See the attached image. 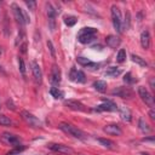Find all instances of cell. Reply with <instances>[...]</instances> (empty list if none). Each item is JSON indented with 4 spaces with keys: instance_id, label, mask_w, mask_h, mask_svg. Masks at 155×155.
I'll return each mask as SVG.
<instances>
[{
    "instance_id": "6da1fadb",
    "label": "cell",
    "mask_w": 155,
    "mask_h": 155,
    "mask_svg": "<svg viewBox=\"0 0 155 155\" xmlns=\"http://www.w3.org/2000/svg\"><path fill=\"white\" fill-rule=\"evenodd\" d=\"M59 128H61L63 132L68 133L69 136H73L74 138H78V139H85V138H86V134H85L81 130H79L78 127L73 126L71 124L62 122V124L59 125Z\"/></svg>"
},
{
    "instance_id": "7a4b0ae2",
    "label": "cell",
    "mask_w": 155,
    "mask_h": 155,
    "mask_svg": "<svg viewBox=\"0 0 155 155\" xmlns=\"http://www.w3.org/2000/svg\"><path fill=\"white\" fill-rule=\"evenodd\" d=\"M111 21L115 30L117 33H122V19H121V12L120 8L115 5L111 6Z\"/></svg>"
},
{
    "instance_id": "3957f363",
    "label": "cell",
    "mask_w": 155,
    "mask_h": 155,
    "mask_svg": "<svg viewBox=\"0 0 155 155\" xmlns=\"http://www.w3.org/2000/svg\"><path fill=\"white\" fill-rule=\"evenodd\" d=\"M21 115H22L23 120H24L29 126H31V127H41V126H42V122H41L35 115H33L31 113H29V111H27V110H23V111H21Z\"/></svg>"
},
{
    "instance_id": "277c9868",
    "label": "cell",
    "mask_w": 155,
    "mask_h": 155,
    "mask_svg": "<svg viewBox=\"0 0 155 155\" xmlns=\"http://www.w3.org/2000/svg\"><path fill=\"white\" fill-rule=\"evenodd\" d=\"M138 94H139L140 99H142L148 107H151V108L154 107V98H153L151 93H150L145 87L139 86V87H138Z\"/></svg>"
},
{
    "instance_id": "5b68a950",
    "label": "cell",
    "mask_w": 155,
    "mask_h": 155,
    "mask_svg": "<svg viewBox=\"0 0 155 155\" xmlns=\"http://www.w3.org/2000/svg\"><path fill=\"white\" fill-rule=\"evenodd\" d=\"M111 94L113 96H116V97H121V98H132L133 97V91L130 88V87H124V86H119L116 88H114L111 91Z\"/></svg>"
},
{
    "instance_id": "8992f818",
    "label": "cell",
    "mask_w": 155,
    "mask_h": 155,
    "mask_svg": "<svg viewBox=\"0 0 155 155\" xmlns=\"http://www.w3.org/2000/svg\"><path fill=\"white\" fill-rule=\"evenodd\" d=\"M47 148L51 149L52 151H56V153H59V154H73L74 150L73 148L68 147V145H64V144H58V143H50L47 144Z\"/></svg>"
},
{
    "instance_id": "52a82bcc",
    "label": "cell",
    "mask_w": 155,
    "mask_h": 155,
    "mask_svg": "<svg viewBox=\"0 0 155 155\" xmlns=\"http://www.w3.org/2000/svg\"><path fill=\"white\" fill-rule=\"evenodd\" d=\"M11 7H12V12H13V15H15V18H16L17 23H18V24L21 25V28L23 29V27H24V24H25L24 12H23V11L21 10V7H19L18 5H16V4H12Z\"/></svg>"
},
{
    "instance_id": "ba28073f",
    "label": "cell",
    "mask_w": 155,
    "mask_h": 155,
    "mask_svg": "<svg viewBox=\"0 0 155 155\" xmlns=\"http://www.w3.org/2000/svg\"><path fill=\"white\" fill-rule=\"evenodd\" d=\"M62 74H61V69L57 65H53L51 69V76H50V81L52 84V87H57L61 84V79Z\"/></svg>"
},
{
    "instance_id": "9c48e42d",
    "label": "cell",
    "mask_w": 155,
    "mask_h": 155,
    "mask_svg": "<svg viewBox=\"0 0 155 155\" xmlns=\"http://www.w3.org/2000/svg\"><path fill=\"white\" fill-rule=\"evenodd\" d=\"M96 109H97L98 111H116V110H117V105H116L114 102L103 98V103L99 104V105H97Z\"/></svg>"
},
{
    "instance_id": "30bf717a",
    "label": "cell",
    "mask_w": 155,
    "mask_h": 155,
    "mask_svg": "<svg viewBox=\"0 0 155 155\" xmlns=\"http://www.w3.org/2000/svg\"><path fill=\"white\" fill-rule=\"evenodd\" d=\"M69 78L71 81H75V82H80V84H84L86 81V76H85V73L81 71V70H76L75 68H73L70 70V74H69Z\"/></svg>"
},
{
    "instance_id": "8fae6325",
    "label": "cell",
    "mask_w": 155,
    "mask_h": 155,
    "mask_svg": "<svg viewBox=\"0 0 155 155\" xmlns=\"http://www.w3.org/2000/svg\"><path fill=\"white\" fill-rule=\"evenodd\" d=\"M64 105L68 107L71 110H75V111H84V110H86L85 109V105L81 102L76 101V99H67L64 102Z\"/></svg>"
},
{
    "instance_id": "7c38bea8",
    "label": "cell",
    "mask_w": 155,
    "mask_h": 155,
    "mask_svg": "<svg viewBox=\"0 0 155 155\" xmlns=\"http://www.w3.org/2000/svg\"><path fill=\"white\" fill-rule=\"evenodd\" d=\"M31 73H33V76H34L35 82H36V84H41V81H42L41 68H40V65H39L35 61L31 62Z\"/></svg>"
},
{
    "instance_id": "4fadbf2b",
    "label": "cell",
    "mask_w": 155,
    "mask_h": 155,
    "mask_svg": "<svg viewBox=\"0 0 155 155\" xmlns=\"http://www.w3.org/2000/svg\"><path fill=\"white\" fill-rule=\"evenodd\" d=\"M103 131H104L107 134H110V136H121V134H122V130L120 128L119 125H115V124L104 126Z\"/></svg>"
},
{
    "instance_id": "5bb4252c",
    "label": "cell",
    "mask_w": 155,
    "mask_h": 155,
    "mask_svg": "<svg viewBox=\"0 0 155 155\" xmlns=\"http://www.w3.org/2000/svg\"><path fill=\"white\" fill-rule=\"evenodd\" d=\"M119 114H120L121 120L125 121V122H130V121L132 120V113H131V110H130L127 107H125V105L119 107Z\"/></svg>"
},
{
    "instance_id": "9a60e30c",
    "label": "cell",
    "mask_w": 155,
    "mask_h": 155,
    "mask_svg": "<svg viewBox=\"0 0 155 155\" xmlns=\"http://www.w3.org/2000/svg\"><path fill=\"white\" fill-rule=\"evenodd\" d=\"M105 42H107V45H108L110 48H116V47L120 46L121 40H120V38H117V36H115V35H108V36L105 38Z\"/></svg>"
},
{
    "instance_id": "2e32d148",
    "label": "cell",
    "mask_w": 155,
    "mask_h": 155,
    "mask_svg": "<svg viewBox=\"0 0 155 155\" xmlns=\"http://www.w3.org/2000/svg\"><path fill=\"white\" fill-rule=\"evenodd\" d=\"M140 45L145 50L150 47V34H149L148 30L142 31V34H140Z\"/></svg>"
},
{
    "instance_id": "e0dca14e",
    "label": "cell",
    "mask_w": 155,
    "mask_h": 155,
    "mask_svg": "<svg viewBox=\"0 0 155 155\" xmlns=\"http://www.w3.org/2000/svg\"><path fill=\"white\" fill-rule=\"evenodd\" d=\"M2 139H4L6 143L12 144V145H16V144L19 143L18 137H16L15 134H11V133H4V134H2Z\"/></svg>"
},
{
    "instance_id": "ac0fdd59",
    "label": "cell",
    "mask_w": 155,
    "mask_h": 155,
    "mask_svg": "<svg viewBox=\"0 0 155 155\" xmlns=\"http://www.w3.org/2000/svg\"><path fill=\"white\" fill-rule=\"evenodd\" d=\"M121 74V69L117 68V67H109L107 70H105V75L107 76H110V78H116Z\"/></svg>"
},
{
    "instance_id": "d6986e66",
    "label": "cell",
    "mask_w": 155,
    "mask_h": 155,
    "mask_svg": "<svg viewBox=\"0 0 155 155\" xmlns=\"http://www.w3.org/2000/svg\"><path fill=\"white\" fill-rule=\"evenodd\" d=\"M93 87L98 92H105V90H107V82L103 81V80H97V81L93 82Z\"/></svg>"
},
{
    "instance_id": "ffe728a7",
    "label": "cell",
    "mask_w": 155,
    "mask_h": 155,
    "mask_svg": "<svg viewBox=\"0 0 155 155\" xmlns=\"http://www.w3.org/2000/svg\"><path fill=\"white\" fill-rule=\"evenodd\" d=\"M50 93H51V96H52L53 98H56V99H62V98L64 97L63 91H61L58 87H51V88H50Z\"/></svg>"
},
{
    "instance_id": "44dd1931",
    "label": "cell",
    "mask_w": 155,
    "mask_h": 155,
    "mask_svg": "<svg viewBox=\"0 0 155 155\" xmlns=\"http://www.w3.org/2000/svg\"><path fill=\"white\" fill-rule=\"evenodd\" d=\"M94 38H96V35H90V34H87V35H78V40L81 44H90L91 41L94 40Z\"/></svg>"
},
{
    "instance_id": "7402d4cb",
    "label": "cell",
    "mask_w": 155,
    "mask_h": 155,
    "mask_svg": "<svg viewBox=\"0 0 155 155\" xmlns=\"http://www.w3.org/2000/svg\"><path fill=\"white\" fill-rule=\"evenodd\" d=\"M87 34L96 35L97 34V29L93 28V27H85V28L80 29V31H79V35H87Z\"/></svg>"
},
{
    "instance_id": "603a6c76",
    "label": "cell",
    "mask_w": 155,
    "mask_h": 155,
    "mask_svg": "<svg viewBox=\"0 0 155 155\" xmlns=\"http://www.w3.org/2000/svg\"><path fill=\"white\" fill-rule=\"evenodd\" d=\"M103 147H105V148H108V149H114L115 148V143L113 142V140H110V139H107V138H98L97 139Z\"/></svg>"
},
{
    "instance_id": "cb8c5ba5",
    "label": "cell",
    "mask_w": 155,
    "mask_h": 155,
    "mask_svg": "<svg viewBox=\"0 0 155 155\" xmlns=\"http://www.w3.org/2000/svg\"><path fill=\"white\" fill-rule=\"evenodd\" d=\"M131 58H132V61L136 63V64H138V65H140V67H148V63H147V61L145 59H143L142 57H139V56H137V54H132L131 56Z\"/></svg>"
},
{
    "instance_id": "d4e9b609",
    "label": "cell",
    "mask_w": 155,
    "mask_h": 155,
    "mask_svg": "<svg viewBox=\"0 0 155 155\" xmlns=\"http://www.w3.org/2000/svg\"><path fill=\"white\" fill-rule=\"evenodd\" d=\"M138 126H139L140 131H142V132H144V133H145V132H150V130H151V128L149 127V125L145 122V120H144L143 117H140V119H139V121H138Z\"/></svg>"
},
{
    "instance_id": "484cf974",
    "label": "cell",
    "mask_w": 155,
    "mask_h": 155,
    "mask_svg": "<svg viewBox=\"0 0 155 155\" xmlns=\"http://www.w3.org/2000/svg\"><path fill=\"white\" fill-rule=\"evenodd\" d=\"M76 22H78V18H76L75 16H65V17H64V23H65L68 27H73Z\"/></svg>"
},
{
    "instance_id": "4316f807",
    "label": "cell",
    "mask_w": 155,
    "mask_h": 155,
    "mask_svg": "<svg viewBox=\"0 0 155 155\" xmlns=\"http://www.w3.org/2000/svg\"><path fill=\"white\" fill-rule=\"evenodd\" d=\"M126 61V51L124 48H120L119 52H117V56H116V62L117 63H122Z\"/></svg>"
},
{
    "instance_id": "83f0119b",
    "label": "cell",
    "mask_w": 155,
    "mask_h": 155,
    "mask_svg": "<svg viewBox=\"0 0 155 155\" xmlns=\"http://www.w3.org/2000/svg\"><path fill=\"white\" fill-rule=\"evenodd\" d=\"M18 68H19V71L22 74V76H25V64H24V61L23 58H18Z\"/></svg>"
},
{
    "instance_id": "f1b7e54d",
    "label": "cell",
    "mask_w": 155,
    "mask_h": 155,
    "mask_svg": "<svg viewBox=\"0 0 155 155\" xmlns=\"http://www.w3.org/2000/svg\"><path fill=\"white\" fill-rule=\"evenodd\" d=\"M76 62H78L80 65H84V67H87V65L91 63V61H90L88 58H86V57H78V58H76Z\"/></svg>"
},
{
    "instance_id": "f546056e",
    "label": "cell",
    "mask_w": 155,
    "mask_h": 155,
    "mask_svg": "<svg viewBox=\"0 0 155 155\" xmlns=\"http://www.w3.org/2000/svg\"><path fill=\"white\" fill-rule=\"evenodd\" d=\"M11 124H12V121H11L7 116H5V115L0 116V125H1V126H8V125H11Z\"/></svg>"
},
{
    "instance_id": "4dcf8cb0",
    "label": "cell",
    "mask_w": 155,
    "mask_h": 155,
    "mask_svg": "<svg viewBox=\"0 0 155 155\" xmlns=\"http://www.w3.org/2000/svg\"><path fill=\"white\" fill-rule=\"evenodd\" d=\"M124 81H125L126 84H133L136 80L132 78V74H131V73H127V74H125V76H124Z\"/></svg>"
},
{
    "instance_id": "1f68e13d",
    "label": "cell",
    "mask_w": 155,
    "mask_h": 155,
    "mask_svg": "<svg viewBox=\"0 0 155 155\" xmlns=\"http://www.w3.org/2000/svg\"><path fill=\"white\" fill-rule=\"evenodd\" d=\"M47 47H48V50H50V52H51V56H52V58H54L56 57V52H54V47H53V44H52V41H47Z\"/></svg>"
},
{
    "instance_id": "d6a6232c",
    "label": "cell",
    "mask_w": 155,
    "mask_h": 155,
    "mask_svg": "<svg viewBox=\"0 0 155 155\" xmlns=\"http://www.w3.org/2000/svg\"><path fill=\"white\" fill-rule=\"evenodd\" d=\"M130 24H131V19H130V12L127 11L126 15H125V25L126 28H130Z\"/></svg>"
},
{
    "instance_id": "836d02e7",
    "label": "cell",
    "mask_w": 155,
    "mask_h": 155,
    "mask_svg": "<svg viewBox=\"0 0 155 155\" xmlns=\"http://www.w3.org/2000/svg\"><path fill=\"white\" fill-rule=\"evenodd\" d=\"M25 5L28 6V8H29V10H35L36 2H35V1H25Z\"/></svg>"
},
{
    "instance_id": "e575fe53",
    "label": "cell",
    "mask_w": 155,
    "mask_h": 155,
    "mask_svg": "<svg viewBox=\"0 0 155 155\" xmlns=\"http://www.w3.org/2000/svg\"><path fill=\"white\" fill-rule=\"evenodd\" d=\"M98 67H99V64H97V63H92V62L87 65V68L91 69V70H96V69H98Z\"/></svg>"
},
{
    "instance_id": "d590c367",
    "label": "cell",
    "mask_w": 155,
    "mask_h": 155,
    "mask_svg": "<svg viewBox=\"0 0 155 155\" xmlns=\"http://www.w3.org/2000/svg\"><path fill=\"white\" fill-rule=\"evenodd\" d=\"M149 116H150L151 120H155V110H154V108L150 109V111H149Z\"/></svg>"
},
{
    "instance_id": "8d00e7d4",
    "label": "cell",
    "mask_w": 155,
    "mask_h": 155,
    "mask_svg": "<svg viewBox=\"0 0 155 155\" xmlns=\"http://www.w3.org/2000/svg\"><path fill=\"white\" fill-rule=\"evenodd\" d=\"M149 84H150V87H151V88L154 90V88H155V85H154V78H151V79H150Z\"/></svg>"
},
{
    "instance_id": "74e56055",
    "label": "cell",
    "mask_w": 155,
    "mask_h": 155,
    "mask_svg": "<svg viewBox=\"0 0 155 155\" xmlns=\"http://www.w3.org/2000/svg\"><path fill=\"white\" fill-rule=\"evenodd\" d=\"M143 140H144V142H153L154 138H153V137H151V138H143Z\"/></svg>"
},
{
    "instance_id": "f35d334b",
    "label": "cell",
    "mask_w": 155,
    "mask_h": 155,
    "mask_svg": "<svg viewBox=\"0 0 155 155\" xmlns=\"http://www.w3.org/2000/svg\"><path fill=\"white\" fill-rule=\"evenodd\" d=\"M7 155H21V154H19V153H17V151H15V150H13V151H11V153H8V154H7Z\"/></svg>"
},
{
    "instance_id": "ab89813d",
    "label": "cell",
    "mask_w": 155,
    "mask_h": 155,
    "mask_svg": "<svg viewBox=\"0 0 155 155\" xmlns=\"http://www.w3.org/2000/svg\"><path fill=\"white\" fill-rule=\"evenodd\" d=\"M140 155H149V154H148V153H142Z\"/></svg>"
}]
</instances>
